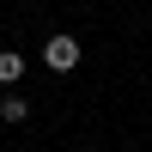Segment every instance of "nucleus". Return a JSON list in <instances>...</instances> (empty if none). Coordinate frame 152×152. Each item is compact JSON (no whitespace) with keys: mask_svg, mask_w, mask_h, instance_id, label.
Returning a JSON list of instances; mask_svg holds the SVG:
<instances>
[{"mask_svg":"<svg viewBox=\"0 0 152 152\" xmlns=\"http://www.w3.org/2000/svg\"><path fill=\"white\" fill-rule=\"evenodd\" d=\"M43 61L55 73H73V67H79V37H49V43H43Z\"/></svg>","mask_w":152,"mask_h":152,"instance_id":"1","label":"nucleus"},{"mask_svg":"<svg viewBox=\"0 0 152 152\" xmlns=\"http://www.w3.org/2000/svg\"><path fill=\"white\" fill-rule=\"evenodd\" d=\"M24 116H31V104H24L18 91H0V122H12V128H18Z\"/></svg>","mask_w":152,"mask_h":152,"instance_id":"2","label":"nucleus"},{"mask_svg":"<svg viewBox=\"0 0 152 152\" xmlns=\"http://www.w3.org/2000/svg\"><path fill=\"white\" fill-rule=\"evenodd\" d=\"M24 79V55L18 49H0V85H18Z\"/></svg>","mask_w":152,"mask_h":152,"instance_id":"3","label":"nucleus"}]
</instances>
